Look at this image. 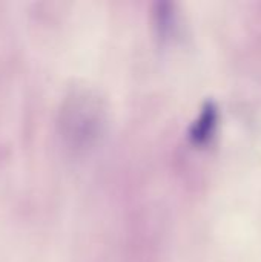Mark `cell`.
<instances>
[{"mask_svg":"<svg viewBox=\"0 0 261 262\" xmlns=\"http://www.w3.org/2000/svg\"><path fill=\"white\" fill-rule=\"evenodd\" d=\"M215 123H217V107L212 101H208L203 106L200 117L195 120V123L191 127V132H189L191 140L197 144L206 143L214 134Z\"/></svg>","mask_w":261,"mask_h":262,"instance_id":"cell-2","label":"cell"},{"mask_svg":"<svg viewBox=\"0 0 261 262\" xmlns=\"http://www.w3.org/2000/svg\"><path fill=\"white\" fill-rule=\"evenodd\" d=\"M63 130L74 146L89 144L102 126V106L89 92H75L63 107Z\"/></svg>","mask_w":261,"mask_h":262,"instance_id":"cell-1","label":"cell"}]
</instances>
